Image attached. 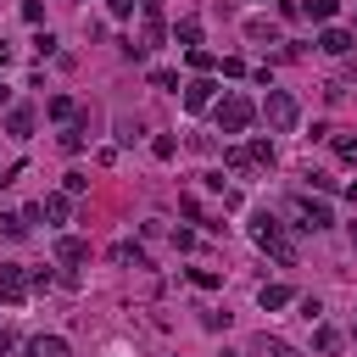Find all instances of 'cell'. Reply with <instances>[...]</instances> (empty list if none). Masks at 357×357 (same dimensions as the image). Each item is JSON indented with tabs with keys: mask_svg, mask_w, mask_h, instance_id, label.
<instances>
[{
	"mask_svg": "<svg viewBox=\"0 0 357 357\" xmlns=\"http://www.w3.org/2000/svg\"><path fill=\"white\" fill-rule=\"evenodd\" d=\"M251 240H257L262 251H273L284 268H296V245L284 240V223H279L273 212H251Z\"/></svg>",
	"mask_w": 357,
	"mask_h": 357,
	"instance_id": "6da1fadb",
	"label": "cell"
},
{
	"mask_svg": "<svg viewBox=\"0 0 357 357\" xmlns=\"http://www.w3.org/2000/svg\"><path fill=\"white\" fill-rule=\"evenodd\" d=\"M223 162H229V173L251 178L257 167H268V162H273V145H268V139H251V145H229V151H223Z\"/></svg>",
	"mask_w": 357,
	"mask_h": 357,
	"instance_id": "7a4b0ae2",
	"label": "cell"
},
{
	"mask_svg": "<svg viewBox=\"0 0 357 357\" xmlns=\"http://www.w3.org/2000/svg\"><path fill=\"white\" fill-rule=\"evenodd\" d=\"M296 95H284V89H268V100H262V123H268V134H290L296 128Z\"/></svg>",
	"mask_w": 357,
	"mask_h": 357,
	"instance_id": "3957f363",
	"label": "cell"
},
{
	"mask_svg": "<svg viewBox=\"0 0 357 357\" xmlns=\"http://www.w3.org/2000/svg\"><path fill=\"white\" fill-rule=\"evenodd\" d=\"M251 117H257V106H251L245 95H223V100H218V128H223V134H240Z\"/></svg>",
	"mask_w": 357,
	"mask_h": 357,
	"instance_id": "277c9868",
	"label": "cell"
},
{
	"mask_svg": "<svg viewBox=\"0 0 357 357\" xmlns=\"http://www.w3.org/2000/svg\"><path fill=\"white\" fill-rule=\"evenodd\" d=\"M290 212H296V229H312V234L335 223V218H329V206H324V201H312V195H296V201H290Z\"/></svg>",
	"mask_w": 357,
	"mask_h": 357,
	"instance_id": "5b68a950",
	"label": "cell"
},
{
	"mask_svg": "<svg viewBox=\"0 0 357 357\" xmlns=\"http://www.w3.org/2000/svg\"><path fill=\"white\" fill-rule=\"evenodd\" d=\"M0 296H6V301H22V296H28V279H22L17 262H0Z\"/></svg>",
	"mask_w": 357,
	"mask_h": 357,
	"instance_id": "8992f818",
	"label": "cell"
},
{
	"mask_svg": "<svg viewBox=\"0 0 357 357\" xmlns=\"http://www.w3.org/2000/svg\"><path fill=\"white\" fill-rule=\"evenodd\" d=\"M212 89H218L212 78H195V84H184V106H190V112H206V106H212Z\"/></svg>",
	"mask_w": 357,
	"mask_h": 357,
	"instance_id": "52a82bcc",
	"label": "cell"
},
{
	"mask_svg": "<svg viewBox=\"0 0 357 357\" xmlns=\"http://www.w3.org/2000/svg\"><path fill=\"white\" fill-rule=\"evenodd\" d=\"M251 357H301V351L284 346L279 335H257V340H251Z\"/></svg>",
	"mask_w": 357,
	"mask_h": 357,
	"instance_id": "ba28073f",
	"label": "cell"
},
{
	"mask_svg": "<svg viewBox=\"0 0 357 357\" xmlns=\"http://www.w3.org/2000/svg\"><path fill=\"white\" fill-rule=\"evenodd\" d=\"M28 357H67V340L61 335H33L28 340Z\"/></svg>",
	"mask_w": 357,
	"mask_h": 357,
	"instance_id": "9c48e42d",
	"label": "cell"
},
{
	"mask_svg": "<svg viewBox=\"0 0 357 357\" xmlns=\"http://www.w3.org/2000/svg\"><path fill=\"white\" fill-rule=\"evenodd\" d=\"M318 50H324V56H346V50H351V33H346V28H324Z\"/></svg>",
	"mask_w": 357,
	"mask_h": 357,
	"instance_id": "30bf717a",
	"label": "cell"
},
{
	"mask_svg": "<svg viewBox=\"0 0 357 357\" xmlns=\"http://www.w3.org/2000/svg\"><path fill=\"white\" fill-rule=\"evenodd\" d=\"M84 257H89V245H84L78 234H61V240H56V262H84Z\"/></svg>",
	"mask_w": 357,
	"mask_h": 357,
	"instance_id": "8fae6325",
	"label": "cell"
},
{
	"mask_svg": "<svg viewBox=\"0 0 357 357\" xmlns=\"http://www.w3.org/2000/svg\"><path fill=\"white\" fill-rule=\"evenodd\" d=\"M39 206H45V218H50V223H67V212H73V201H67V190H61V195H45Z\"/></svg>",
	"mask_w": 357,
	"mask_h": 357,
	"instance_id": "7c38bea8",
	"label": "cell"
},
{
	"mask_svg": "<svg viewBox=\"0 0 357 357\" xmlns=\"http://www.w3.org/2000/svg\"><path fill=\"white\" fill-rule=\"evenodd\" d=\"M257 301H262V312H273V307H290V290H284V284H262Z\"/></svg>",
	"mask_w": 357,
	"mask_h": 357,
	"instance_id": "4fadbf2b",
	"label": "cell"
},
{
	"mask_svg": "<svg viewBox=\"0 0 357 357\" xmlns=\"http://www.w3.org/2000/svg\"><path fill=\"white\" fill-rule=\"evenodd\" d=\"M6 128H11L17 139H28V134H33V112H28V106H17V112L6 117Z\"/></svg>",
	"mask_w": 357,
	"mask_h": 357,
	"instance_id": "5bb4252c",
	"label": "cell"
},
{
	"mask_svg": "<svg viewBox=\"0 0 357 357\" xmlns=\"http://www.w3.org/2000/svg\"><path fill=\"white\" fill-rule=\"evenodd\" d=\"M112 262H134V268H145V251L123 240V245H112Z\"/></svg>",
	"mask_w": 357,
	"mask_h": 357,
	"instance_id": "9a60e30c",
	"label": "cell"
},
{
	"mask_svg": "<svg viewBox=\"0 0 357 357\" xmlns=\"http://www.w3.org/2000/svg\"><path fill=\"white\" fill-rule=\"evenodd\" d=\"M0 234H6V240H22V234H28V218H11V212H0Z\"/></svg>",
	"mask_w": 357,
	"mask_h": 357,
	"instance_id": "2e32d148",
	"label": "cell"
},
{
	"mask_svg": "<svg viewBox=\"0 0 357 357\" xmlns=\"http://www.w3.org/2000/svg\"><path fill=\"white\" fill-rule=\"evenodd\" d=\"M312 346H318V351H340V329H329V324H324V329L312 335Z\"/></svg>",
	"mask_w": 357,
	"mask_h": 357,
	"instance_id": "e0dca14e",
	"label": "cell"
},
{
	"mask_svg": "<svg viewBox=\"0 0 357 357\" xmlns=\"http://www.w3.org/2000/svg\"><path fill=\"white\" fill-rule=\"evenodd\" d=\"M195 39H201V22H195V17H184V22H178V45H190V50H195Z\"/></svg>",
	"mask_w": 357,
	"mask_h": 357,
	"instance_id": "ac0fdd59",
	"label": "cell"
},
{
	"mask_svg": "<svg viewBox=\"0 0 357 357\" xmlns=\"http://www.w3.org/2000/svg\"><path fill=\"white\" fill-rule=\"evenodd\" d=\"M50 117H56V123H73V100H67V95H50Z\"/></svg>",
	"mask_w": 357,
	"mask_h": 357,
	"instance_id": "d6986e66",
	"label": "cell"
},
{
	"mask_svg": "<svg viewBox=\"0 0 357 357\" xmlns=\"http://www.w3.org/2000/svg\"><path fill=\"white\" fill-rule=\"evenodd\" d=\"M151 151H156L162 162H173V156H178V145H173V134H156V139H151Z\"/></svg>",
	"mask_w": 357,
	"mask_h": 357,
	"instance_id": "ffe728a7",
	"label": "cell"
},
{
	"mask_svg": "<svg viewBox=\"0 0 357 357\" xmlns=\"http://www.w3.org/2000/svg\"><path fill=\"white\" fill-rule=\"evenodd\" d=\"M335 156H340V162H357V134H340V139H335Z\"/></svg>",
	"mask_w": 357,
	"mask_h": 357,
	"instance_id": "44dd1931",
	"label": "cell"
},
{
	"mask_svg": "<svg viewBox=\"0 0 357 357\" xmlns=\"http://www.w3.org/2000/svg\"><path fill=\"white\" fill-rule=\"evenodd\" d=\"M151 84H156V89H178V73H167V67H151Z\"/></svg>",
	"mask_w": 357,
	"mask_h": 357,
	"instance_id": "7402d4cb",
	"label": "cell"
},
{
	"mask_svg": "<svg viewBox=\"0 0 357 357\" xmlns=\"http://www.w3.org/2000/svg\"><path fill=\"white\" fill-rule=\"evenodd\" d=\"M61 145L78 151V145H84V123H67V128H61Z\"/></svg>",
	"mask_w": 357,
	"mask_h": 357,
	"instance_id": "603a6c76",
	"label": "cell"
},
{
	"mask_svg": "<svg viewBox=\"0 0 357 357\" xmlns=\"http://www.w3.org/2000/svg\"><path fill=\"white\" fill-rule=\"evenodd\" d=\"M190 279H195V284H201V290H218V284H223V279H218V273H212V268H190Z\"/></svg>",
	"mask_w": 357,
	"mask_h": 357,
	"instance_id": "cb8c5ba5",
	"label": "cell"
},
{
	"mask_svg": "<svg viewBox=\"0 0 357 357\" xmlns=\"http://www.w3.org/2000/svg\"><path fill=\"white\" fill-rule=\"evenodd\" d=\"M307 11H312V22H329L335 17V0H307Z\"/></svg>",
	"mask_w": 357,
	"mask_h": 357,
	"instance_id": "d4e9b609",
	"label": "cell"
},
{
	"mask_svg": "<svg viewBox=\"0 0 357 357\" xmlns=\"http://www.w3.org/2000/svg\"><path fill=\"white\" fill-rule=\"evenodd\" d=\"M245 33H251V39H257V45H262V39H268V45H273V39H279V33H273V22H251V28H245Z\"/></svg>",
	"mask_w": 357,
	"mask_h": 357,
	"instance_id": "484cf974",
	"label": "cell"
},
{
	"mask_svg": "<svg viewBox=\"0 0 357 357\" xmlns=\"http://www.w3.org/2000/svg\"><path fill=\"white\" fill-rule=\"evenodd\" d=\"M296 307H301V318H307V324H312V318H318V312H324V301H318V296H301V301H296Z\"/></svg>",
	"mask_w": 357,
	"mask_h": 357,
	"instance_id": "4316f807",
	"label": "cell"
},
{
	"mask_svg": "<svg viewBox=\"0 0 357 357\" xmlns=\"http://www.w3.org/2000/svg\"><path fill=\"white\" fill-rule=\"evenodd\" d=\"M61 190H67V195H84V190H89V178H84V173H67V184H61Z\"/></svg>",
	"mask_w": 357,
	"mask_h": 357,
	"instance_id": "83f0119b",
	"label": "cell"
},
{
	"mask_svg": "<svg viewBox=\"0 0 357 357\" xmlns=\"http://www.w3.org/2000/svg\"><path fill=\"white\" fill-rule=\"evenodd\" d=\"M106 6H112V17H128L134 11V0H106Z\"/></svg>",
	"mask_w": 357,
	"mask_h": 357,
	"instance_id": "f1b7e54d",
	"label": "cell"
},
{
	"mask_svg": "<svg viewBox=\"0 0 357 357\" xmlns=\"http://www.w3.org/2000/svg\"><path fill=\"white\" fill-rule=\"evenodd\" d=\"M11 346H17V335H11V329H0V357H6Z\"/></svg>",
	"mask_w": 357,
	"mask_h": 357,
	"instance_id": "f546056e",
	"label": "cell"
},
{
	"mask_svg": "<svg viewBox=\"0 0 357 357\" xmlns=\"http://www.w3.org/2000/svg\"><path fill=\"white\" fill-rule=\"evenodd\" d=\"M6 100H11V89H6V84H0V106H6Z\"/></svg>",
	"mask_w": 357,
	"mask_h": 357,
	"instance_id": "4dcf8cb0",
	"label": "cell"
},
{
	"mask_svg": "<svg viewBox=\"0 0 357 357\" xmlns=\"http://www.w3.org/2000/svg\"><path fill=\"white\" fill-rule=\"evenodd\" d=\"M6 56H11V50H6V45H0V67H6Z\"/></svg>",
	"mask_w": 357,
	"mask_h": 357,
	"instance_id": "1f68e13d",
	"label": "cell"
},
{
	"mask_svg": "<svg viewBox=\"0 0 357 357\" xmlns=\"http://www.w3.org/2000/svg\"><path fill=\"white\" fill-rule=\"evenodd\" d=\"M351 251H357V229H351Z\"/></svg>",
	"mask_w": 357,
	"mask_h": 357,
	"instance_id": "d6a6232c",
	"label": "cell"
}]
</instances>
